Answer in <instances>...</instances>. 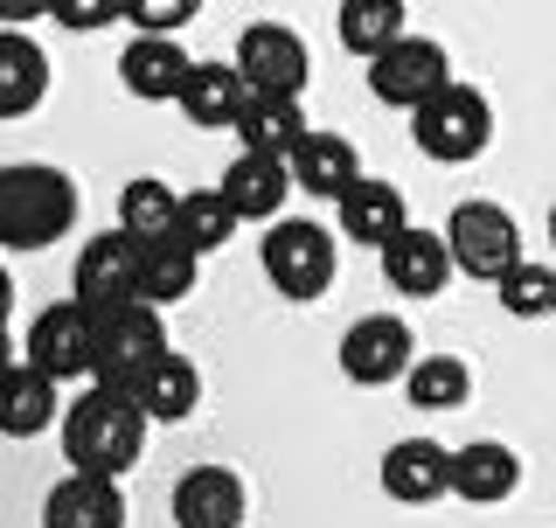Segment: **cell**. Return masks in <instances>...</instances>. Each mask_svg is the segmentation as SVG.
Here are the masks:
<instances>
[{"label": "cell", "mask_w": 556, "mask_h": 528, "mask_svg": "<svg viewBox=\"0 0 556 528\" xmlns=\"http://www.w3.org/2000/svg\"><path fill=\"white\" fill-rule=\"evenodd\" d=\"M195 278H202V257L188 251L181 237H167V243H139V299H147L153 313L181 306V299L195 292Z\"/></svg>", "instance_id": "27"}, {"label": "cell", "mask_w": 556, "mask_h": 528, "mask_svg": "<svg viewBox=\"0 0 556 528\" xmlns=\"http://www.w3.org/2000/svg\"><path fill=\"white\" fill-rule=\"evenodd\" d=\"M70 299H77L84 313H104V306H126V299H139V243L126 230L84 237L77 272H70Z\"/></svg>", "instance_id": "11"}, {"label": "cell", "mask_w": 556, "mask_h": 528, "mask_svg": "<svg viewBox=\"0 0 556 528\" xmlns=\"http://www.w3.org/2000/svg\"><path fill=\"white\" fill-rule=\"evenodd\" d=\"M251 494L230 466H188L174 480V528H243Z\"/></svg>", "instance_id": "15"}, {"label": "cell", "mask_w": 556, "mask_h": 528, "mask_svg": "<svg viewBox=\"0 0 556 528\" xmlns=\"http://www.w3.org/2000/svg\"><path fill=\"white\" fill-rule=\"evenodd\" d=\"M49 14H56L63 28L91 35V28H112V22H126V0H49Z\"/></svg>", "instance_id": "33"}, {"label": "cell", "mask_w": 556, "mask_h": 528, "mask_svg": "<svg viewBox=\"0 0 556 528\" xmlns=\"http://www.w3.org/2000/svg\"><path fill=\"white\" fill-rule=\"evenodd\" d=\"M132 397H139V411H147L153 425H188V417L202 411V368L167 348L153 368L132 376Z\"/></svg>", "instance_id": "21"}, {"label": "cell", "mask_w": 556, "mask_h": 528, "mask_svg": "<svg viewBox=\"0 0 556 528\" xmlns=\"http://www.w3.org/2000/svg\"><path fill=\"white\" fill-rule=\"evenodd\" d=\"M494 292H501V306H508L515 320H543V313H556V264H529V257H521Z\"/></svg>", "instance_id": "31"}, {"label": "cell", "mask_w": 556, "mask_h": 528, "mask_svg": "<svg viewBox=\"0 0 556 528\" xmlns=\"http://www.w3.org/2000/svg\"><path fill=\"white\" fill-rule=\"evenodd\" d=\"M14 362H22V355H14V341H8V334H0V376H8Z\"/></svg>", "instance_id": "36"}, {"label": "cell", "mask_w": 556, "mask_h": 528, "mask_svg": "<svg viewBox=\"0 0 556 528\" xmlns=\"http://www.w3.org/2000/svg\"><path fill=\"white\" fill-rule=\"evenodd\" d=\"M445 243H452V272L480 278V286H501L521 264V230L501 202H459L445 216Z\"/></svg>", "instance_id": "5"}, {"label": "cell", "mask_w": 556, "mask_h": 528, "mask_svg": "<svg viewBox=\"0 0 556 528\" xmlns=\"http://www.w3.org/2000/svg\"><path fill=\"white\" fill-rule=\"evenodd\" d=\"M404 397L417 411H466V397H473V368L459 355H417L410 376H404Z\"/></svg>", "instance_id": "29"}, {"label": "cell", "mask_w": 556, "mask_h": 528, "mask_svg": "<svg viewBox=\"0 0 556 528\" xmlns=\"http://www.w3.org/2000/svg\"><path fill=\"white\" fill-rule=\"evenodd\" d=\"M410 14H404V0H341L334 8V35H341V49L348 56H362V63H376L390 42H404V28Z\"/></svg>", "instance_id": "26"}, {"label": "cell", "mask_w": 556, "mask_h": 528, "mask_svg": "<svg viewBox=\"0 0 556 528\" xmlns=\"http://www.w3.org/2000/svg\"><path fill=\"white\" fill-rule=\"evenodd\" d=\"M174 223H181V188H167L161 174H139L118 188V230L132 243H167Z\"/></svg>", "instance_id": "28"}, {"label": "cell", "mask_w": 556, "mask_h": 528, "mask_svg": "<svg viewBox=\"0 0 556 528\" xmlns=\"http://www.w3.org/2000/svg\"><path fill=\"white\" fill-rule=\"evenodd\" d=\"M63 460L70 473H98V480H126L139 466V452H147V431L153 417L139 411L132 390H118V382H91V390H77L63 403Z\"/></svg>", "instance_id": "1"}, {"label": "cell", "mask_w": 556, "mask_h": 528, "mask_svg": "<svg viewBox=\"0 0 556 528\" xmlns=\"http://www.w3.org/2000/svg\"><path fill=\"white\" fill-rule=\"evenodd\" d=\"M77 181L49 161L0 167V251H49L77 223Z\"/></svg>", "instance_id": "2"}, {"label": "cell", "mask_w": 556, "mask_h": 528, "mask_svg": "<svg viewBox=\"0 0 556 528\" xmlns=\"http://www.w3.org/2000/svg\"><path fill=\"white\" fill-rule=\"evenodd\" d=\"M22 362L42 368V376L56 382H77L98 368V334H91V313L77 306V299H56V306H42L22 334Z\"/></svg>", "instance_id": "7"}, {"label": "cell", "mask_w": 556, "mask_h": 528, "mask_svg": "<svg viewBox=\"0 0 556 528\" xmlns=\"http://www.w3.org/2000/svg\"><path fill=\"white\" fill-rule=\"evenodd\" d=\"M251 104V84H243V70L237 63H195L188 70V84H181V112L195 118V126H237V112Z\"/></svg>", "instance_id": "25"}, {"label": "cell", "mask_w": 556, "mask_h": 528, "mask_svg": "<svg viewBox=\"0 0 556 528\" xmlns=\"http://www.w3.org/2000/svg\"><path fill=\"white\" fill-rule=\"evenodd\" d=\"M362 181V153L348 133H306L300 153H292V188H306V196L320 202H341L348 188Z\"/></svg>", "instance_id": "22"}, {"label": "cell", "mask_w": 556, "mask_h": 528, "mask_svg": "<svg viewBox=\"0 0 556 528\" xmlns=\"http://www.w3.org/2000/svg\"><path fill=\"white\" fill-rule=\"evenodd\" d=\"M417 362V334L396 320V313H369L341 334V376L362 382V390H382V382H404Z\"/></svg>", "instance_id": "10"}, {"label": "cell", "mask_w": 556, "mask_h": 528, "mask_svg": "<svg viewBox=\"0 0 556 528\" xmlns=\"http://www.w3.org/2000/svg\"><path fill=\"white\" fill-rule=\"evenodd\" d=\"M410 139H417L425 161L466 167V161H480V153L494 147V104H486V91H473V84L452 77L445 91H431L410 112Z\"/></svg>", "instance_id": "3"}, {"label": "cell", "mask_w": 556, "mask_h": 528, "mask_svg": "<svg viewBox=\"0 0 556 528\" xmlns=\"http://www.w3.org/2000/svg\"><path fill=\"white\" fill-rule=\"evenodd\" d=\"M188 70H195V56L181 49V35H132L118 56V84L139 104H181Z\"/></svg>", "instance_id": "14"}, {"label": "cell", "mask_w": 556, "mask_h": 528, "mask_svg": "<svg viewBox=\"0 0 556 528\" xmlns=\"http://www.w3.org/2000/svg\"><path fill=\"white\" fill-rule=\"evenodd\" d=\"M515 487H521L515 445H501V438H473V445L452 452V494H459V501L501 507V501H515Z\"/></svg>", "instance_id": "20"}, {"label": "cell", "mask_w": 556, "mask_h": 528, "mask_svg": "<svg viewBox=\"0 0 556 528\" xmlns=\"http://www.w3.org/2000/svg\"><path fill=\"white\" fill-rule=\"evenodd\" d=\"M313 133V118H306V104L300 98H257L237 112V147L243 153H271V161H292L300 153V139Z\"/></svg>", "instance_id": "24"}, {"label": "cell", "mask_w": 556, "mask_h": 528, "mask_svg": "<svg viewBox=\"0 0 556 528\" xmlns=\"http://www.w3.org/2000/svg\"><path fill=\"white\" fill-rule=\"evenodd\" d=\"M257 264H265V278H271V292L278 299H292V306H313L327 286H334V264H341V243L327 223H306V216H278L265 243H257Z\"/></svg>", "instance_id": "4"}, {"label": "cell", "mask_w": 556, "mask_h": 528, "mask_svg": "<svg viewBox=\"0 0 556 528\" xmlns=\"http://www.w3.org/2000/svg\"><path fill=\"white\" fill-rule=\"evenodd\" d=\"M382 286H390L396 299H439L452 286V243L445 230H410L396 237V243H382Z\"/></svg>", "instance_id": "12"}, {"label": "cell", "mask_w": 556, "mask_h": 528, "mask_svg": "<svg viewBox=\"0 0 556 528\" xmlns=\"http://www.w3.org/2000/svg\"><path fill=\"white\" fill-rule=\"evenodd\" d=\"M49 0H0V28H22V22H42Z\"/></svg>", "instance_id": "34"}, {"label": "cell", "mask_w": 556, "mask_h": 528, "mask_svg": "<svg viewBox=\"0 0 556 528\" xmlns=\"http://www.w3.org/2000/svg\"><path fill=\"white\" fill-rule=\"evenodd\" d=\"M382 494L396 507H431L452 494V445L439 438H396L382 452Z\"/></svg>", "instance_id": "13"}, {"label": "cell", "mask_w": 556, "mask_h": 528, "mask_svg": "<svg viewBox=\"0 0 556 528\" xmlns=\"http://www.w3.org/2000/svg\"><path fill=\"white\" fill-rule=\"evenodd\" d=\"M49 98V49L28 28H0V118H28Z\"/></svg>", "instance_id": "23"}, {"label": "cell", "mask_w": 556, "mask_h": 528, "mask_svg": "<svg viewBox=\"0 0 556 528\" xmlns=\"http://www.w3.org/2000/svg\"><path fill=\"white\" fill-rule=\"evenodd\" d=\"M334 216H341V237L348 243H369V251H382V243H396L410 230V216H404V188H390V181H376V174H362L355 188L334 202Z\"/></svg>", "instance_id": "19"}, {"label": "cell", "mask_w": 556, "mask_h": 528, "mask_svg": "<svg viewBox=\"0 0 556 528\" xmlns=\"http://www.w3.org/2000/svg\"><path fill=\"white\" fill-rule=\"evenodd\" d=\"M445 84H452V56L431 35H404V42H390L369 63V91H376V104H390V112H417V104L431 91H445Z\"/></svg>", "instance_id": "9"}, {"label": "cell", "mask_w": 556, "mask_h": 528, "mask_svg": "<svg viewBox=\"0 0 556 528\" xmlns=\"http://www.w3.org/2000/svg\"><path fill=\"white\" fill-rule=\"evenodd\" d=\"M223 202L237 209V223H278L292 202V161H271V153H243L223 167Z\"/></svg>", "instance_id": "16"}, {"label": "cell", "mask_w": 556, "mask_h": 528, "mask_svg": "<svg viewBox=\"0 0 556 528\" xmlns=\"http://www.w3.org/2000/svg\"><path fill=\"white\" fill-rule=\"evenodd\" d=\"M174 237H181L195 257L223 251V243L237 237V209L223 202V188H195V196H181V223H174Z\"/></svg>", "instance_id": "30"}, {"label": "cell", "mask_w": 556, "mask_h": 528, "mask_svg": "<svg viewBox=\"0 0 556 528\" xmlns=\"http://www.w3.org/2000/svg\"><path fill=\"white\" fill-rule=\"evenodd\" d=\"M42 528H126V487L98 473H63L42 501Z\"/></svg>", "instance_id": "18"}, {"label": "cell", "mask_w": 556, "mask_h": 528, "mask_svg": "<svg viewBox=\"0 0 556 528\" xmlns=\"http://www.w3.org/2000/svg\"><path fill=\"white\" fill-rule=\"evenodd\" d=\"M237 70L257 98H300L306 77H313V49L286 22H251L237 35Z\"/></svg>", "instance_id": "8"}, {"label": "cell", "mask_w": 556, "mask_h": 528, "mask_svg": "<svg viewBox=\"0 0 556 528\" xmlns=\"http://www.w3.org/2000/svg\"><path fill=\"white\" fill-rule=\"evenodd\" d=\"M202 14V0H126V22L139 35H181Z\"/></svg>", "instance_id": "32"}, {"label": "cell", "mask_w": 556, "mask_h": 528, "mask_svg": "<svg viewBox=\"0 0 556 528\" xmlns=\"http://www.w3.org/2000/svg\"><path fill=\"white\" fill-rule=\"evenodd\" d=\"M8 320H14V278H8V264H0V334H8Z\"/></svg>", "instance_id": "35"}, {"label": "cell", "mask_w": 556, "mask_h": 528, "mask_svg": "<svg viewBox=\"0 0 556 528\" xmlns=\"http://www.w3.org/2000/svg\"><path fill=\"white\" fill-rule=\"evenodd\" d=\"M549 243H556V202H549Z\"/></svg>", "instance_id": "37"}, {"label": "cell", "mask_w": 556, "mask_h": 528, "mask_svg": "<svg viewBox=\"0 0 556 528\" xmlns=\"http://www.w3.org/2000/svg\"><path fill=\"white\" fill-rule=\"evenodd\" d=\"M91 334H98L91 382H118V390H132L139 368H153V362L167 355V320L147 306V299H126V306L91 313Z\"/></svg>", "instance_id": "6"}, {"label": "cell", "mask_w": 556, "mask_h": 528, "mask_svg": "<svg viewBox=\"0 0 556 528\" xmlns=\"http://www.w3.org/2000/svg\"><path fill=\"white\" fill-rule=\"evenodd\" d=\"M56 425H63V382L28 368V362H14L0 376V438H42Z\"/></svg>", "instance_id": "17"}]
</instances>
